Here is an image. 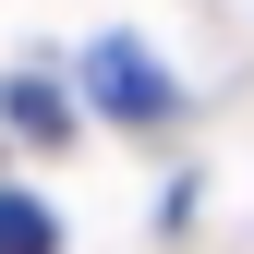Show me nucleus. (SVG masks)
<instances>
[{
	"instance_id": "1",
	"label": "nucleus",
	"mask_w": 254,
	"mask_h": 254,
	"mask_svg": "<svg viewBox=\"0 0 254 254\" xmlns=\"http://www.w3.org/2000/svg\"><path fill=\"white\" fill-rule=\"evenodd\" d=\"M85 109H97V121H170L182 85L157 73L145 37H97V49H85Z\"/></svg>"
},
{
	"instance_id": "2",
	"label": "nucleus",
	"mask_w": 254,
	"mask_h": 254,
	"mask_svg": "<svg viewBox=\"0 0 254 254\" xmlns=\"http://www.w3.org/2000/svg\"><path fill=\"white\" fill-rule=\"evenodd\" d=\"M0 254H61V218L37 194H12V182H0Z\"/></svg>"
},
{
	"instance_id": "3",
	"label": "nucleus",
	"mask_w": 254,
	"mask_h": 254,
	"mask_svg": "<svg viewBox=\"0 0 254 254\" xmlns=\"http://www.w3.org/2000/svg\"><path fill=\"white\" fill-rule=\"evenodd\" d=\"M0 109H12L24 133H61V97H49V85H12V97H0Z\"/></svg>"
}]
</instances>
